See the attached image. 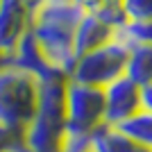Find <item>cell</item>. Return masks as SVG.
Instances as JSON below:
<instances>
[{"label": "cell", "instance_id": "obj_9", "mask_svg": "<svg viewBox=\"0 0 152 152\" xmlns=\"http://www.w3.org/2000/svg\"><path fill=\"white\" fill-rule=\"evenodd\" d=\"M91 141V152H152L143 143L132 139L129 134H125L121 127L116 125H104L98 127L89 136Z\"/></svg>", "mask_w": 152, "mask_h": 152}, {"label": "cell", "instance_id": "obj_11", "mask_svg": "<svg viewBox=\"0 0 152 152\" xmlns=\"http://www.w3.org/2000/svg\"><path fill=\"white\" fill-rule=\"evenodd\" d=\"M116 127H121L125 134H129L132 139H136L139 143H143L145 148L152 150V114L150 111L141 109L139 114H134L132 118H127L125 123H121Z\"/></svg>", "mask_w": 152, "mask_h": 152}, {"label": "cell", "instance_id": "obj_17", "mask_svg": "<svg viewBox=\"0 0 152 152\" xmlns=\"http://www.w3.org/2000/svg\"><path fill=\"white\" fill-rule=\"evenodd\" d=\"M121 0H104V5H118Z\"/></svg>", "mask_w": 152, "mask_h": 152}, {"label": "cell", "instance_id": "obj_8", "mask_svg": "<svg viewBox=\"0 0 152 152\" xmlns=\"http://www.w3.org/2000/svg\"><path fill=\"white\" fill-rule=\"evenodd\" d=\"M9 61L16 64V66H20V68H25V70H30V73H34L39 80H45V77L57 75V73H59V70H55L50 64H48L43 50H41V45L37 43V39H34V34H32L30 30L20 37V41L12 50ZM61 75H64V73H61Z\"/></svg>", "mask_w": 152, "mask_h": 152}, {"label": "cell", "instance_id": "obj_2", "mask_svg": "<svg viewBox=\"0 0 152 152\" xmlns=\"http://www.w3.org/2000/svg\"><path fill=\"white\" fill-rule=\"evenodd\" d=\"M41 80L12 61L0 64V127L20 132L39 109Z\"/></svg>", "mask_w": 152, "mask_h": 152}, {"label": "cell", "instance_id": "obj_6", "mask_svg": "<svg viewBox=\"0 0 152 152\" xmlns=\"http://www.w3.org/2000/svg\"><path fill=\"white\" fill-rule=\"evenodd\" d=\"M32 7L25 0H0V52L12 55L20 37L30 30Z\"/></svg>", "mask_w": 152, "mask_h": 152}, {"label": "cell", "instance_id": "obj_7", "mask_svg": "<svg viewBox=\"0 0 152 152\" xmlns=\"http://www.w3.org/2000/svg\"><path fill=\"white\" fill-rule=\"evenodd\" d=\"M118 34L116 27H111L100 14L95 12H86L82 16V20L77 23L75 30V39H73V48H75V59L84 52H91L100 45L109 43L111 39Z\"/></svg>", "mask_w": 152, "mask_h": 152}, {"label": "cell", "instance_id": "obj_15", "mask_svg": "<svg viewBox=\"0 0 152 152\" xmlns=\"http://www.w3.org/2000/svg\"><path fill=\"white\" fill-rule=\"evenodd\" d=\"M141 109L152 114V84H148V86L141 89Z\"/></svg>", "mask_w": 152, "mask_h": 152}, {"label": "cell", "instance_id": "obj_16", "mask_svg": "<svg viewBox=\"0 0 152 152\" xmlns=\"http://www.w3.org/2000/svg\"><path fill=\"white\" fill-rule=\"evenodd\" d=\"M7 152H27V150L23 148V143H18L16 148H12V150H7Z\"/></svg>", "mask_w": 152, "mask_h": 152}, {"label": "cell", "instance_id": "obj_12", "mask_svg": "<svg viewBox=\"0 0 152 152\" xmlns=\"http://www.w3.org/2000/svg\"><path fill=\"white\" fill-rule=\"evenodd\" d=\"M127 41H139V43H152V18L145 20H132L123 30H118Z\"/></svg>", "mask_w": 152, "mask_h": 152}, {"label": "cell", "instance_id": "obj_5", "mask_svg": "<svg viewBox=\"0 0 152 152\" xmlns=\"http://www.w3.org/2000/svg\"><path fill=\"white\" fill-rule=\"evenodd\" d=\"M104 91V123L121 125L127 118L141 111V86L127 75L116 77L114 82L102 86Z\"/></svg>", "mask_w": 152, "mask_h": 152}, {"label": "cell", "instance_id": "obj_1", "mask_svg": "<svg viewBox=\"0 0 152 152\" xmlns=\"http://www.w3.org/2000/svg\"><path fill=\"white\" fill-rule=\"evenodd\" d=\"M86 14L77 0H41L30 16V32L41 45L45 59L55 70L70 75L75 64V39L77 23Z\"/></svg>", "mask_w": 152, "mask_h": 152}, {"label": "cell", "instance_id": "obj_14", "mask_svg": "<svg viewBox=\"0 0 152 152\" xmlns=\"http://www.w3.org/2000/svg\"><path fill=\"white\" fill-rule=\"evenodd\" d=\"M23 139L20 132H14V129H7V127H0V152H7L16 148Z\"/></svg>", "mask_w": 152, "mask_h": 152}, {"label": "cell", "instance_id": "obj_3", "mask_svg": "<svg viewBox=\"0 0 152 152\" xmlns=\"http://www.w3.org/2000/svg\"><path fill=\"white\" fill-rule=\"evenodd\" d=\"M129 45L121 32L116 34L109 43L100 45L91 52H84L75 59L73 68H70V80L82 84H93V86H107L114 82L116 77L125 75L127 57H129Z\"/></svg>", "mask_w": 152, "mask_h": 152}, {"label": "cell", "instance_id": "obj_13", "mask_svg": "<svg viewBox=\"0 0 152 152\" xmlns=\"http://www.w3.org/2000/svg\"><path fill=\"white\" fill-rule=\"evenodd\" d=\"M121 7L127 16V23L152 18V0H121Z\"/></svg>", "mask_w": 152, "mask_h": 152}, {"label": "cell", "instance_id": "obj_4", "mask_svg": "<svg viewBox=\"0 0 152 152\" xmlns=\"http://www.w3.org/2000/svg\"><path fill=\"white\" fill-rule=\"evenodd\" d=\"M104 125V91L102 86L66 82V129L70 134H93Z\"/></svg>", "mask_w": 152, "mask_h": 152}, {"label": "cell", "instance_id": "obj_10", "mask_svg": "<svg viewBox=\"0 0 152 152\" xmlns=\"http://www.w3.org/2000/svg\"><path fill=\"white\" fill-rule=\"evenodd\" d=\"M125 75L132 82H136L141 89L152 84V43L132 41L127 66H125Z\"/></svg>", "mask_w": 152, "mask_h": 152}]
</instances>
